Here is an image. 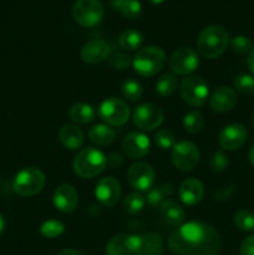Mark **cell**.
I'll return each mask as SVG.
<instances>
[{
	"mask_svg": "<svg viewBox=\"0 0 254 255\" xmlns=\"http://www.w3.org/2000/svg\"><path fill=\"white\" fill-rule=\"evenodd\" d=\"M57 255H84V254L79 251H75V249H65V251H61Z\"/></svg>",
	"mask_w": 254,
	"mask_h": 255,
	"instance_id": "60d3db41",
	"label": "cell"
},
{
	"mask_svg": "<svg viewBox=\"0 0 254 255\" xmlns=\"http://www.w3.org/2000/svg\"><path fill=\"white\" fill-rule=\"evenodd\" d=\"M166 64V54L159 46H147L139 50L133 57L134 71L144 77L154 76Z\"/></svg>",
	"mask_w": 254,
	"mask_h": 255,
	"instance_id": "5b68a950",
	"label": "cell"
},
{
	"mask_svg": "<svg viewBox=\"0 0 254 255\" xmlns=\"http://www.w3.org/2000/svg\"><path fill=\"white\" fill-rule=\"evenodd\" d=\"M133 124L143 131H152L163 122V111L157 105H139L133 111Z\"/></svg>",
	"mask_w": 254,
	"mask_h": 255,
	"instance_id": "8fae6325",
	"label": "cell"
},
{
	"mask_svg": "<svg viewBox=\"0 0 254 255\" xmlns=\"http://www.w3.org/2000/svg\"><path fill=\"white\" fill-rule=\"evenodd\" d=\"M116 132L105 124H97L89 129V138L97 146H109L115 141Z\"/></svg>",
	"mask_w": 254,
	"mask_h": 255,
	"instance_id": "603a6c76",
	"label": "cell"
},
{
	"mask_svg": "<svg viewBox=\"0 0 254 255\" xmlns=\"http://www.w3.org/2000/svg\"><path fill=\"white\" fill-rule=\"evenodd\" d=\"M111 4L128 19H136L142 12V5L138 0H111Z\"/></svg>",
	"mask_w": 254,
	"mask_h": 255,
	"instance_id": "d4e9b609",
	"label": "cell"
},
{
	"mask_svg": "<svg viewBox=\"0 0 254 255\" xmlns=\"http://www.w3.org/2000/svg\"><path fill=\"white\" fill-rule=\"evenodd\" d=\"M95 110L91 105L79 102L70 107L69 119L77 125L90 124L95 119Z\"/></svg>",
	"mask_w": 254,
	"mask_h": 255,
	"instance_id": "cb8c5ba5",
	"label": "cell"
},
{
	"mask_svg": "<svg viewBox=\"0 0 254 255\" xmlns=\"http://www.w3.org/2000/svg\"><path fill=\"white\" fill-rule=\"evenodd\" d=\"M127 178L134 189L139 192H148L156 181V173L151 164L146 162H137L128 169Z\"/></svg>",
	"mask_w": 254,
	"mask_h": 255,
	"instance_id": "7c38bea8",
	"label": "cell"
},
{
	"mask_svg": "<svg viewBox=\"0 0 254 255\" xmlns=\"http://www.w3.org/2000/svg\"><path fill=\"white\" fill-rule=\"evenodd\" d=\"M234 223L241 231L251 232L254 229V214L251 211L242 209L234 216Z\"/></svg>",
	"mask_w": 254,
	"mask_h": 255,
	"instance_id": "d6a6232c",
	"label": "cell"
},
{
	"mask_svg": "<svg viewBox=\"0 0 254 255\" xmlns=\"http://www.w3.org/2000/svg\"><path fill=\"white\" fill-rule=\"evenodd\" d=\"M177 85H178V81H177L176 75L171 74V72H167V74H163L157 80L156 91L162 97H168L176 91Z\"/></svg>",
	"mask_w": 254,
	"mask_h": 255,
	"instance_id": "83f0119b",
	"label": "cell"
},
{
	"mask_svg": "<svg viewBox=\"0 0 254 255\" xmlns=\"http://www.w3.org/2000/svg\"><path fill=\"white\" fill-rule=\"evenodd\" d=\"M110 55V46L105 40L94 39L86 42L81 49V60L86 64L95 65L105 61Z\"/></svg>",
	"mask_w": 254,
	"mask_h": 255,
	"instance_id": "e0dca14e",
	"label": "cell"
},
{
	"mask_svg": "<svg viewBox=\"0 0 254 255\" xmlns=\"http://www.w3.org/2000/svg\"><path fill=\"white\" fill-rule=\"evenodd\" d=\"M234 87L242 94H253L254 92V77L251 75H239L234 80Z\"/></svg>",
	"mask_w": 254,
	"mask_h": 255,
	"instance_id": "d590c367",
	"label": "cell"
},
{
	"mask_svg": "<svg viewBox=\"0 0 254 255\" xmlns=\"http://www.w3.org/2000/svg\"><path fill=\"white\" fill-rule=\"evenodd\" d=\"M59 139L65 148L76 151L84 144V133L75 125H65L59 132Z\"/></svg>",
	"mask_w": 254,
	"mask_h": 255,
	"instance_id": "44dd1931",
	"label": "cell"
},
{
	"mask_svg": "<svg viewBox=\"0 0 254 255\" xmlns=\"http://www.w3.org/2000/svg\"><path fill=\"white\" fill-rule=\"evenodd\" d=\"M228 167V157L222 151L214 152L211 157V168L213 172H223Z\"/></svg>",
	"mask_w": 254,
	"mask_h": 255,
	"instance_id": "8d00e7d4",
	"label": "cell"
},
{
	"mask_svg": "<svg viewBox=\"0 0 254 255\" xmlns=\"http://www.w3.org/2000/svg\"><path fill=\"white\" fill-rule=\"evenodd\" d=\"M179 198L187 206H196L203 199L204 187L197 178H188L179 187Z\"/></svg>",
	"mask_w": 254,
	"mask_h": 255,
	"instance_id": "d6986e66",
	"label": "cell"
},
{
	"mask_svg": "<svg viewBox=\"0 0 254 255\" xmlns=\"http://www.w3.org/2000/svg\"><path fill=\"white\" fill-rule=\"evenodd\" d=\"M164 242L161 234H117L106 244L107 255H162Z\"/></svg>",
	"mask_w": 254,
	"mask_h": 255,
	"instance_id": "7a4b0ae2",
	"label": "cell"
},
{
	"mask_svg": "<svg viewBox=\"0 0 254 255\" xmlns=\"http://www.w3.org/2000/svg\"><path fill=\"white\" fill-rule=\"evenodd\" d=\"M172 191H173V186L172 184H163L159 187H152L148 192H147L146 202L152 207L161 206L166 199L164 197L171 196Z\"/></svg>",
	"mask_w": 254,
	"mask_h": 255,
	"instance_id": "4316f807",
	"label": "cell"
},
{
	"mask_svg": "<svg viewBox=\"0 0 254 255\" xmlns=\"http://www.w3.org/2000/svg\"><path fill=\"white\" fill-rule=\"evenodd\" d=\"M241 255H254V234L247 237L241 246Z\"/></svg>",
	"mask_w": 254,
	"mask_h": 255,
	"instance_id": "f35d334b",
	"label": "cell"
},
{
	"mask_svg": "<svg viewBox=\"0 0 254 255\" xmlns=\"http://www.w3.org/2000/svg\"><path fill=\"white\" fill-rule=\"evenodd\" d=\"M107 158L100 149L86 147L74 159V171L81 178H94L106 169Z\"/></svg>",
	"mask_w": 254,
	"mask_h": 255,
	"instance_id": "277c9868",
	"label": "cell"
},
{
	"mask_svg": "<svg viewBox=\"0 0 254 255\" xmlns=\"http://www.w3.org/2000/svg\"><path fill=\"white\" fill-rule=\"evenodd\" d=\"M75 21L84 27H94L104 17V5L100 0H76L72 7Z\"/></svg>",
	"mask_w": 254,
	"mask_h": 255,
	"instance_id": "52a82bcc",
	"label": "cell"
},
{
	"mask_svg": "<svg viewBox=\"0 0 254 255\" xmlns=\"http://www.w3.org/2000/svg\"><path fill=\"white\" fill-rule=\"evenodd\" d=\"M96 199L105 207H114L121 198V186L114 177H105L99 181L95 188Z\"/></svg>",
	"mask_w": 254,
	"mask_h": 255,
	"instance_id": "5bb4252c",
	"label": "cell"
},
{
	"mask_svg": "<svg viewBox=\"0 0 254 255\" xmlns=\"http://www.w3.org/2000/svg\"><path fill=\"white\" fill-rule=\"evenodd\" d=\"M149 138L141 132H131L122 141L124 152L132 159H139L149 152Z\"/></svg>",
	"mask_w": 254,
	"mask_h": 255,
	"instance_id": "2e32d148",
	"label": "cell"
},
{
	"mask_svg": "<svg viewBox=\"0 0 254 255\" xmlns=\"http://www.w3.org/2000/svg\"><path fill=\"white\" fill-rule=\"evenodd\" d=\"M231 47L234 54L244 55L247 52H251L253 46H252V41L249 37L244 36V35H237L231 40Z\"/></svg>",
	"mask_w": 254,
	"mask_h": 255,
	"instance_id": "e575fe53",
	"label": "cell"
},
{
	"mask_svg": "<svg viewBox=\"0 0 254 255\" xmlns=\"http://www.w3.org/2000/svg\"><path fill=\"white\" fill-rule=\"evenodd\" d=\"M79 202L77 192L71 184H61L54 193V204L62 213H71Z\"/></svg>",
	"mask_w": 254,
	"mask_h": 255,
	"instance_id": "ac0fdd59",
	"label": "cell"
},
{
	"mask_svg": "<svg viewBox=\"0 0 254 255\" xmlns=\"http://www.w3.org/2000/svg\"><path fill=\"white\" fill-rule=\"evenodd\" d=\"M248 138L247 128L241 124H232L224 127L219 133V144L227 151L239 149Z\"/></svg>",
	"mask_w": 254,
	"mask_h": 255,
	"instance_id": "9a60e30c",
	"label": "cell"
},
{
	"mask_svg": "<svg viewBox=\"0 0 254 255\" xmlns=\"http://www.w3.org/2000/svg\"><path fill=\"white\" fill-rule=\"evenodd\" d=\"M110 64L116 70H126L131 65V57L125 52H116L110 57Z\"/></svg>",
	"mask_w": 254,
	"mask_h": 255,
	"instance_id": "74e56055",
	"label": "cell"
},
{
	"mask_svg": "<svg viewBox=\"0 0 254 255\" xmlns=\"http://www.w3.org/2000/svg\"><path fill=\"white\" fill-rule=\"evenodd\" d=\"M204 119L199 111H192L183 119V127L188 133H198L203 128Z\"/></svg>",
	"mask_w": 254,
	"mask_h": 255,
	"instance_id": "f546056e",
	"label": "cell"
},
{
	"mask_svg": "<svg viewBox=\"0 0 254 255\" xmlns=\"http://www.w3.org/2000/svg\"><path fill=\"white\" fill-rule=\"evenodd\" d=\"M252 120H253V124H254V114H253V119H252Z\"/></svg>",
	"mask_w": 254,
	"mask_h": 255,
	"instance_id": "f6af8a7d",
	"label": "cell"
},
{
	"mask_svg": "<svg viewBox=\"0 0 254 255\" xmlns=\"http://www.w3.org/2000/svg\"><path fill=\"white\" fill-rule=\"evenodd\" d=\"M4 229H5V221H4V217H2L1 214H0V234H1L2 232H4Z\"/></svg>",
	"mask_w": 254,
	"mask_h": 255,
	"instance_id": "7bdbcfd3",
	"label": "cell"
},
{
	"mask_svg": "<svg viewBox=\"0 0 254 255\" xmlns=\"http://www.w3.org/2000/svg\"><path fill=\"white\" fill-rule=\"evenodd\" d=\"M179 92L186 104L189 106H202L208 99V85L201 76H187L182 81Z\"/></svg>",
	"mask_w": 254,
	"mask_h": 255,
	"instance_id": "9c48e42d",
	"label": "cell"
},
{
	"mask_svg": "<svg viewBox=\"0 0 254 255\" xmlns=\"http://www.w3.org/2000/svg\"><path fill=\"white\" fill-rule=\"evenodd\" d=\"M144 204H146V198L139 193H129L128 196L125 198L124 208L127 213L136 214L143 209Z\"/></svg>",
	"mask_w": 254,
	"mask_h": 255,
	"instance_id": "1f68e13d",
	"label": "cell"
},
{
	"mask_svg": "<svg viewBox=\"0 0 254 255\" xmlns=\"http://www.w3.org/2000/svg\"><path fill=\"white\" fill-rule=\"evenodd\" d=\"M248 66L251 69V71L254 74V46L252 47L251 52H249V57H248Z\"/></svg>",
	"mask_w": 254,
	"mask_h": 255,
	"instance_id": "ab89813d",
	"label": "cell"
},
{
	"mask_svg": "<svg viewBox=\"0 0 254 255\" xmlns=\"http://www.w3.org/2000/svg\"><path fill=\"white\" fill-rule=\"evenodd\" d=\"M168 248L177 255H218L221 237L204 222H188L172 232Z\"/></svg>",
	"mask_w": 254,
	"mask_h": 255,
	"instance_id": "6da1fadb",
	"label": "cell"
},
{
	"mask_svg": "<svg viewBox=\"0 0 254 255\" xmlns=\"http://www.w3.org/2000/svg\"><path fill=\"white\" fill-rule=\"evenodd\" d=\"M199 57L191 47H179L169 57V66L177 75H189L198 67Z\"/></svg>",
	"mask_w": 254,
	"mask_h": 255,
	"instance_id": "4fadbf2b",
	"label": "cell"
},
{
	"mask_svg": "<svg viewBox=\"0 0 254 255\" xmlns=\"http://www.w3.org/2000/svg\"><path fill=\"white\" fill-rule=\"evenodd\" d=\"M142 41H143V36L138 30L134 29H128L122 32L119 40L120 46L127 51H133V50L138 49L142 45Z\"/></svg>",
	"mask_w": 254,
	"mask_h": 255,
	"instance_id": "484cf974",
	"label": "cell"
},
{
	"mask_svg": "<svg viewBox=\"0 0 254 255\" xmlns=\"http://www.w3.org/2000/svg\"><path fill=\"white\" fill-rule=\"evenodd\" d=\"M171 157L177 169L187 172L192 171L198 164L201 153L197 144H194L193 142L181 141L173 146Z\"/></svg>",
	"mask_w": 254,
	"mask_h": 255,
	"instance_id": "30bf717a",
	"label": "cell"
},
{
	"mask_svg": "<svg viewBox=\"0 0 254 255\" xmlns=\"http://www.w3.org/2000/svg\"><path fill=\"white\" fill-rule=\"evenodd\" d=\"M161 216L171 226H182L186 221V212L183 207L173 199H166L161 204Z\"/></svg>",
	"mask_w": 254,
	"mask_h": 255,
	"instance_id": "7402d4cb",
	"label": "cell"
},
{
	"mask_svg": "<svg viewBox=\"0 0 254 255\" xmlns=\"http://www.w3.org/2000/svg\"><path fill=\"white\" fill-rule=\"evenodd\" d=\"M65 232V226L60 221L56 219H49V221L44 222L40 227V233L45 238L54 239L61 236Z\"/></svg>",
	"mask_w": 254,
	"mask_h": 255,
	"instance_id": "4dcf8cb0",
	"label": "cell"
},
{
	"mask_svg": "<svg viewBox=\"0 0 254 255\" xmlns=\"http://www.w3.org/2000/svg\"><path fill=\"white\" fill-rule=\"evenodd\" d=\"M237 95L229 87H219L212 95L209 105L217 112H228L236 106Z\"/></svg>",
	"mask_w": 254,
	"mask_h": 255,
	"instance_id": "ffe728a7",
	"label": "cell"
},
{
	"mask_svg": "<svg viewBox=\"0 0 254 255\" xmlns=\"http://www.w3.org/2000/svg\"><path fill=\"white\" fill-rule=\"evenodd\" d=\"M149 2H152V4H156V5H158V4H162V2L164 1V0H148Z\"/></svg>",
	"mask_w": 254,
	"mask_h": 255,
	"instance_id": "ee69618b",
	"label": "cell"
},
{
	"mask_svg": "<svg viewBox=\"0 0 254 255\" xmlns=\"http://www.w3.org/2000/svg\"><path fill=\"white\" fill-rule=\"evenodd\" d=\"M154 143L161 149L166 151V149L173 148V146L176 144V137H174L173 132L169 131V129H159L154 134Z\"/></svg>",
	"mask_w": 254,
	"mask_h": 255,
	"instance_id": "836d02e7",
	"label": "cell"
},
{
	"mask_svg": "<svg viewBox=\"0 0 254 255\" xmlns=\"http://www.w3.org/2000/svg\"><path fill=\"white\" fill-rule=\"evenodd\" d=\"M248 158H249V162H251V163L254 166V144L251 147V149H249Z\"/></svg>",
	"mask_w": 254,
	"mask_h": 255,
	"instance_id": "b9f144b4",
	"label": "cell"
},
{
	"mask_svg": "<svg viewBox=\"0 0 254 255\" xmlns=\"http://www.w3.org/2000/svg\"><path fill=\"white\" fill-rule=\"evenodd\" d=\"M99 116L106 124L112 126H122L129 119V107L124 100L109 97L100 105Z\"/></svg>",
	"mask_w": 254,
	"mask_h": 255,
	"instance_id": "ba28073f",
	"label": "cell"
},
{
	"mask_svg": "<svg viewBox=\"0 0 254 255\" xmlns=\"http://www.w3.org/2000/svg\"><path fill=\"white\" fill-rule=\"evenodd\" d=\"M229 44L228 31L219 25L204 27L197 40L199 54L206 59H217L221 56Z\"/></svg>",
	"mask_w": 254,
	"mask_h": 255,
	"instance_id": "3957f363",
	"label": "cell"
},
{
	"mask_svg": "<svg viewBox=\"0 0 254 255\" xmlns=\"http://www.w3.org/2000/svg\"><path fill=\"white\" fill-rule=\"evenodd\" d=\"M121 91L125 99L131 102H137L142 96V85L137 80L128 79L122 84Z\"/></svg>",
	"mask_w": 254,
	"mask_h": 255,
	"instance_id": "f1b7e54d",
	"label": "cell"
},
{
	"mask_svg": "<svg viewBox=\"0 0 254 255\" xmlns=\"http://www.w3.org/2000/svg\"><path fill=\"white\" fill-rule=\"evenodd\" d=\"M45 182L46 178L44 172L36 167H27L15 174L12 189L19 196L31 197L42 191Z\"/></svg>",
	"mask_w": 254,
	"mask_h": 255,
	"instance_id": "8992f818",
	"label": "cell"
}]
</instances>
